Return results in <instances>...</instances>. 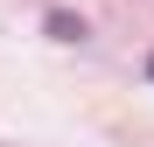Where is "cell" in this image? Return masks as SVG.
<instances>
[{
  "mask_svg": "<svg viewBox=\"0 0 154 147\" xmlns=\"http://www.w3.org/2000/svg\"><path fill=\"white\" fill-rule=\"evenodd\" d=\"M147 77H154V56H147Z\"/></svg>",
  "mask_w": 154,
  "mask_h": 147,
  "instance_id": "7a4b0ae2",
  "label": "cell"
},
{
  "mask_svg": "<svg viewBox=\"0 0 154 147\" xmlns=\"http://www.w3.org/2000/svg\"><path fill=\"white\" fill-rule=\"evenodd\" d=\"M49 35H56V42H84V21H70V14H49Z\"/></svg>",
  "mask_w": 154,
  "mask_h": 147,
  "instance_id": "6da1fadb",
  "label": "cell"
}]
</instances>
